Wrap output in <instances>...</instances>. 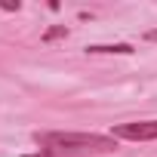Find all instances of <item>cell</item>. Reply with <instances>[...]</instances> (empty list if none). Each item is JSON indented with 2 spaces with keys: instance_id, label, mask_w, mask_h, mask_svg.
<instances>
[{
  "instance_id": "8992f818",
  "label": "cell",
  "mask_w": 157,
  "mask_h": 157,
  "mask_svg": "<svg viewBox=\"0 0 157 157\" xmlns=\"http://www.w3.org/2000/svg\"><path fill=\"white\" fill-rule=\"evenodd\" d=\"M0 6H3L6 13H13V10H19V3H13V0H3V3H0Z\"/></svg>"
},
{
  "instance_id": "7a4b0ae2",
  "label": "cell",
  "mask_w": 157,
  "mask_h": 157,
  "mask_svg": "<svg viewBox=\"0 0 157 157\" xmlns=\"http://www.w3.org/2000/svg\"><path fill=\"white\" fill-rule=\"evenodd\" d=\"M111 139H126V142H154V139H157V120L117 123V126L111 129Z\"/></svg>"
},
{
  "instance_id": "5b68a950",
  "label": "cell",
  "mask_w": 157,
  "mask_h": 157,
  "mask_svg": "<svg viewBox=\"0 0 157 157\" xmlns=\"http://www.w3.org/2000/svg\"><path fill=\"white\" fill-rule=\"evenodd\" d=\"M31 157H71V154H59V151H43L40 148V154H31Z\"/></svg>"
},
{
  "instance_id": "277c9868",
  "label": "cell",
  "mask_w": 157,
  "mask_h": 157,
  "mask_svg": "<svg viewBox=\"0 0 157 157\" xmlns=\"http://www.w3.org/2000/svg\"><path fill=\"white\" fill-rule=\"evenodd\" d=\"M65 34H68V28H65V25H56V28H49V31L43 34V40L49 43V40H59V37H65Z\"/></svg>"
},
{
  "instance_id": "3957f363",
  "label": "cell",
  "mask_w": 157,
  "mask_h": 157,
  "mask_svg": "<svg viewBox=\"0 0 157 157\" xmlns=\"http://www.w3.org/2000/svg\"><path fill=\"white\" fill-rule=\"evenodd\" d=\"M129 56V52H136L129 43H93V46H86V56Z\"/></svg>"
},
{
  "instance_id": "52a82bcc",
  "label": "cell",
  "mask_w": 157,
  "mask_h": 157,
  "mask_svg": "<svg viewBox=\"0 0 157 157\" xmlns=\"http://www.w3.org/2000/svg\"><path fill=\"white\" fill-rule=\"evenodd\" d=\"M145 40H157V28L154 31H145Z\"/></svg>"
},
{
  "instance_id": "6da1fadb",
  "label": "cell",
  "mask_w": 157,
  "mask_h": 157,
  "mask_svg": "<svg viewBox=\"0 0 157 157\" xmlns=\"http://www.w3.org/2000/svg\"><path fill=\"white\" fill-rule=\"evenodd\" d=\"M37 145L43 151H59L71 157H90V154H108L117 148V139L99 136V132H37Z\"/></svg>"
}]
</instances>
